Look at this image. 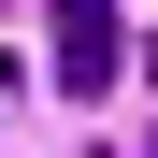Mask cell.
Segmentation results:
<instances>
[{
    "mask_svg": "<svg viewBox=\"0 0 158 158\" xmlns=\"http://www.w3.org/2000/svg\"><path fill=\"white\" fill-rule=\"evenodd\" d=\"M43 72H58L72 101H101L129 72V15H115V0H58V15H43Z\"/></svg>",
    "mask_w": 158,
    "mask_h": 158,
    "instance_id": "6da1fadb",
    "label": "cell"
}]
</instances>
